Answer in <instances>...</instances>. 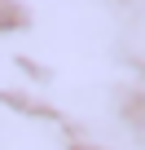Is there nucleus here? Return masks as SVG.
Here are the masks:
<instances>
[{
  "label": "nucleus",
  "instance_id": "nucleus-1",
  "mask_svg": "<svg viewBox=\"0 0 145 150\" xmlns=\"http://www.w3.org/2000/svg\"><path fill=\"white\" fill-rule=\"evenodd\" d=\"M18 18H22V13H18L13 5H5V0H0V31H5V27H18Z\"/></svg>",
  "mask_w": 145,
  "mask_h": 150
}]
</instances>
